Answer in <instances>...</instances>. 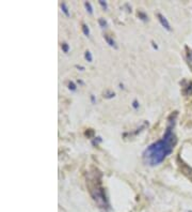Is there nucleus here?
Returning <instances> with one entry per match:
<instances>
[{
  "label": "nucleus",
  "mask_w": 192,
  "mask_h": 212,
  "mask_svg": "<svg viewBox=\"0 0 192 212\" xmlns=\"http://www.w3.org/2000/svg\"><path fill=\"white\" fill-rule=\"evenodd\" d=\"M85 7L86 9V11L89 12L90 14H93V9H92V6H91L90 2H85Z\"/></svg>",
  "instance_id": "7"
},
{
  "label": "nucleus",
  "mask_w": 192,
  "mask_h": 212,
  "mask_svg": "<svg viewBox=\"0 0 192 212\" xmlns=\"http://www.w3.org/2000/svg\"><path fill=\"white\" fill-rule=\"evenodd\" d=\"M189 212H192V211H189Z\"/></svg>",
  "instance_id": "19"
},
{
  "label": "nucleus",
  "mask_w": 192,
  "mask_h": 212,
  "mask_svg": "<svg viewBox=\"0 0 192 212\" xmlns=\"http://www.w3.org/2000/svg\"><path fill=\"white\" fill-rule=\"evenodd\" d=\"M113 96H114V92H108V94H106L105 98L110 99V98H113Z\"/></svg>",
  "instance_id": "16"
},
{
  "label": "nucleus",
  "mask_w": 192,
  "mask_h": 212,
  "mask_svg": "<svg viewBox=\"0 0 192 212\" xmlns=\"http://www.w3.org/2000/svg\"><path fill=\"white\" fill-rule=\"evenodd\" d=\"M85 58L86 60H88L89 62H92L93 60V57H92V54H91V52H89V50H86L85 54Z\"/></svg>",
  "instance_id": "6"
},
{
  "label": "nucleus",
  "mask_w": 192,
  "mask_h": 212,
  "mask_svg": "<svg viewBox=\"0 0 192 212\" xmlns=\"http://www.w3.org/2000/svg\"><path fill=\"white\" fill-rule=\"evenodd\" d=\"M105 40L107 41V43L108 44L110 45V46H112V47H114V48H116V45H115V42H114V40L112 38H110L109 35H105Z\"/></svg>",
  "instance_id": "5"
},
{
  "label": "nucleus",
  "mask_w": 192,
  "mask_h": 212,
  "mask_svg": "<svg viewBox=\"0 0 192 212\" xmlns=\"http://www.w3.org/2000/svg\"><path fill=\"white\" fill-rule=\"evenodd\" d=\"M182 92L186 95L192 94V81H189L186 87H182Z\"/></svg>",
  "instance_id": "4"
},
{
  "label": "nucleus",
  "mask_w": 192,
  "mask_h": 212,
  "mask_svg": "<svg viewBox=\"0 0 192 212\" xmlns=\"http://www.w3.org/2000/svg\"><path fill=\"white\" fill-rule=\"evenodd\" d=\"M99 4H100V6H102L105 10L107 9V7H108V6H107V2L103 1V0H99Z\"/></svg>",
  "instance_id": "15"
},
{
  "label": "nucleus",
  "mask_w": 192,
  "mask_h": 212,
  "mask_svg": "<svg viewBox=\"0 0 192 212\" xmlns=\"http://www.w3.org/2000/svg\"><path fill=\"white\" fill-rule=\"evenodd\" d=\"M61 47H62V50H63L64 53H68V50H69V46H68V44H66V43H63Z\"/></svg>",
  "instance_id": "12"
},
{
  "label": "nucleus",
  "mask_w": 192,
  "mask_h": 212,
  "mask_svg": "<svg viewBox=\"0 0 192 212\" xmlns=\"http://www.w3.org/2000/svg\"><path fill=\"white\" fill-rule=\"evenodd\" d=\"M86 185H89V191L92 195L93 199L98 205V207L100 209H104V210H108L109 209V202H108V199L105 194V190L99 180L97 178L94 181L89 180V181H86Z\"/></svg>",
  "instance_id": "2"
},
{
  "label": "nucleus",
  "mask_w": 192,
  "mask_h": 212,
  "mask_svg": "<svg viewBox=\"0 0 192 212\" xmlns=\"http://www.w3.org/2000/svg\"><path fill=\"white\" fill-rule=\"evenodd\" d=\"M157 17H158V19H159L160 24L162 25V27H163V28H165L167 30L171 31V26H170V23L168 21V19L165 18L161 13H158V14H157Z\"/></svg>",
  "instance_id": "3"
},
{
  "label": "nucleus",
  "mask_w": 192,
  "mask_h": 212,
  "mask_svg": "<svg viewBox=\"0 0 192 212\" xmlns=\"http://www.w3.org/2000/svg\"><path fill=\"white\" fill-rule=\"evenodd\" d=\"M98 24H99L100 27H102V28H106V27H107V21H106L104 18H99V19H98Z\"/></svg>",
  "instance_id": "9"
},
{
  "label": "nucleus",
  "mask_w": 192,
  "mask_h": 212,
  "mask_svg": "<svg viewBox=\"0 0 192 212\" xmlns=\"http://www.w3.org/2000/svg\"><path fill=\"white\" fill-rule=\"evenodd\" d=\"M61 9H62V11H63V13L65 14L66 16H69L68 9H67V7H66V4H65V3H62V4H61Z\"/></svg>",
  "instance_id": "8"
},
{
  "label": "nucleus",
  "mask_w": 192,
  "mask_h": 212,
  "mask_svg": "<svg viewBox=\"0 0 192 212\" xmlns=\"http://www.w3.org/2000/svg\"><path fill=\"white\" fill-rule=\"evenodd\" d=\"M138 16H139V17H141V19H142V21H147V18H148L147 15H145V14L142 13V12H139Z\"/></svg>",
  "instance_id": "13"
},
{
  "label": "nucleus",
  "mask_w": 192,
  "mask_h": 212,
  "mask_svg": "<svg viewBox=\"0 0 192 212\" xmlns=\"http://www.w3.org/2000/svg\"><path fill=\"white\" fill-rule=\"evenodd\" d=\"M82 31H83V33H85L86 37H89V35H90V29L88 28V26H86V25H82Z\"/></svg>",
  "instance_id": "10"
},
{
  "label": "nucleus",
  "mask_w": 192,
  "mask_h": 212,
  "mask_svg": "<svg viewBox=\"0 0 192 212\" xmlns=\"http://www.w3.org/2000/svg\"><path fill=\"white\" fill-rule=\"evenodd\" d=\"M152 43H153V46H154V48H156V49H157V48H158L157 45H155V43H154V42H152Z\"/></svg>",
  "instance_id": "18"
},
{
  "label": "nucleus",
  "mask_w": 192,
  "mask_h": 212,
  "mask_svg": "<svg viewBox=\"0 0 192 212\" xmlns=\"http://www.w3.org/2000/svg\"><path fill=\"white\" fill-rule=\"evenodd\" d=\"M133 107L134 108V109H138L139 108V102L137 100H134L133 102Z\"/></svg>",
  "instance_id": "14"
},
{
  "label": "nucleus",
  "mask_w": 192,
  "mask_h": 212,
  "mask_svg": "<svg viewBox=\"0 0 192 212\" xmlns=\"http://www.w3.org/2000/svg\"><path fill=\"white\" fill-rule=\"evenodd\" d=\"M91 101H92V103H95V96L94 95H91Z\"/></svg>",
  "instance_id": "17"
},
{
  "label": "nucleus",
  "mask_w": 192,
  "mask_h": 212,
  "mask_svg": "<svg viewBox=\"0 0 192 212\" xmlns=\"http://www.w3.org/2000/svg\"><path fill=\"white\" fill-rule=\"evenodd\" d=\"M177 117V112H174V114H171L169 117L167 131L161 139L155 141L154 144L150 145L147 148L144 150L142 154L143 161L146 165L156 166L159 165L164 161V159L168 155L172 153L175 145L177 143L176 135L173 132V129L175 127V120Z\"/></svg>",
  "instance_id": "1"
},
{
  "label": "nucleus",
  "mask_w": 192,
  "mask_h": 212,
  "mask_svg": "<svg viewBox=\"0 0 192 212\" xmlns=\"http://www.w3.org/2000/svg\"><path fill=\"white\" fill-rule=\"evenodd\" d=\"M68 89H69V90H72V91H76L77 87H76L75 84L73 83V81H71V83H68Z\"/></svg>",
  "instance_id": "11"
}]
</instances>
